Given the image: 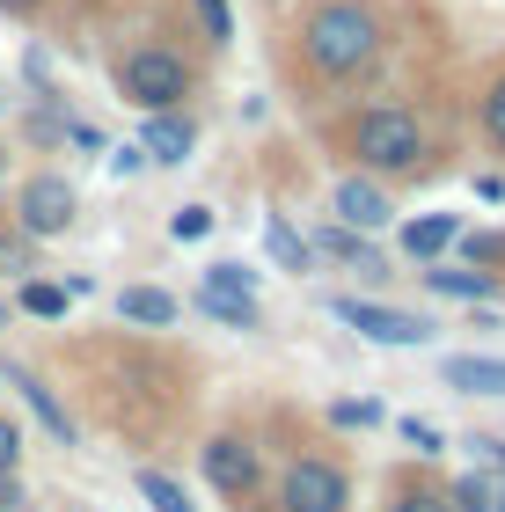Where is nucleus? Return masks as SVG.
<instances>
[{
	"label": "nucleus",
	"instance_id": "obj_8",
	"mask_svg": "<svg viewBox=\"0 0 505 512\" xmlns=\"http://www.w3.org/2000/svg\"><path fill=\"white\" fill-rule=\"evenodd\" d=\"M330 213H337V227H352V235H381V227L396 220V205H388V191L374 176H344L337 198H330Z\"/></svg>",
	"mask_w": 505,
	"mask_h": 512
},
{
	"label": "nucleus",
	"instance_id": "obj_6",
	"mask_svg": "<svg viewBox=\"0 0 505 512\" xmlns=\"http://www.w3.org/2000/svg\"><path fill=\"white\" fill-rule=\"evenodd\" d=\"M74 213H81V191H74L66 176H52V169H44V176H30V183L15 191V227H22L30 242H52V235H66V227H74Z\"/></svg>",
	"mask_w": 505,
	"mask_h": 512
},
{
	"label": "nucleus",
	"instance_id": "obj_27",
	"mask_svg": "<svg viewBox=\"0 0 505 512\" xmlns=\"http://www.w3.org/2000/svg\"><path fill=\"white\" fill-rule=\"evenodd\" d=\"M403 439H410L418 454H440V447H447V432L432 425V417H403Z\"/></svg>",
	"mask_w": 505,
	"mask_h": 512
},
{
	"label": "nucleus",
	"instance_id": "obj_11",
	"mask_svg": "<svg viewBox=\"0 0 505 512\" xmlns=\"http://www.w3.org/2000/svg\"><path fill=\"white\" fill-rule=\"evenodd\" d=\"M176 315H183V300L162 293V286H125L118 293V322H132V330H169Z\"/></svg>",
	"mask_w": 505,
	"mask_h": 512
},
{
	"label": "nucleus",
	"instance_id": "obj_18",
	"mask_svg": "<svg viewBox=\"0 0 505 512\" xmlns=\"http://www.w3.org/2000/svg\"><path fill=\"white\" fill-rule=\"evenodd\" d=\"M264 249H271V264H279V271H308V264H315L308 235H301V227H286V220L264 227Z\"/></svg>",
	"mask_w": 505,
	"mask_h": 512
},
{
	"label": "nucleus",
	"instance_id": "obj_9",
	"mask_svg": "<svg viewBox=\"0 0 505 512\" xmlns=\"http://www.w3.org/2000/svg\"><path fill=\"white\" fill-rule=\"evenodd\" d=\"M440 381L454 395H505V359H491V352H454V359H440Z\"/></svg>",
	"mask_w": 505,
	"mask_h": 512
},
{
	"label": "nucleus",
	"instance_id": "obj_14",
	"mask_svg": "<svg viewBox=\"0 0 505 512\" xmlns=\"http://www.w3.org/2000/svg\"><path fill=\"white\" fill-rule=\"evenodd\" d=\"M418 286H432V293H447V300H491L498 293V278L491 271H454V264H418Z\"/></svg>",
	"mask_w": 505,
	"mask_h": 512
},
{
	"label": "nucleus",
	"instance_id": "obj_33",
	"mask_svg": "<svg viewBox=\"0 0 505 512\" xmlns=\"http://www.w3.org/2000/svg\"><path fill=\"white\" fill-rule=\"evenodd\" d=\"M491 498H498V512H505V476H491Z\"/></svg>",
	"mask_w": 505,
	"mask_h": 512
},
{
	"label": "nucleus",
	"instance_id": "obj_7",
	"mask_svg": "<svg viewBox=\"0 0 505 512\" xmlns=\"http://www.w3.org/2000/svg\"><path fill=\"white\" fill-rule=\"evenodd\" d=\"M205 483H213V491L242 512L249 498H257V483H264V454H257V439H249V432H220L213 447H205Z\"/></svg>",
	"mask_w": 505,
	"mask_h": 512
},
{
	"label": "nucleus",
	"instance_id": "obj_24",
	"mask_svg": "<svg viewBox=\"0 0 505 512\" xmlns=\"http://www.w3.org/2000/svg\"><path fill=\"white\" fill-rule=\"evenodd\" d=\"M484 132H491V147H505V66L491 74V88H484Z\"/></svg>",
	"mask_w": 505,
	"mask_h": 512
},
{
	"label": "nucleus",
	"instance_id": "obj_17",
	"mask_svg": "<svg viewBox=\"0 0 505 512\" xmlns=\"http://www.w3.org/2000/svg\"><path fill=\"white\" fill-rule=\"evenodd\" d=\"M308 249H315V256H337V264H352V271H366V278L381 271V256L366 249V235H352V227H330V235L308 242Z\"/></svg>",
	"mask_w": 505,
	"mask_h": 512
},
{
	"label": "nucleus",
	"instance_id": "obj_16",
	"mask_svg": "<svg viewBox=\"0 0 505 512\" xmlns=\"http://www.w3.org/2000/svg\"><path fill=\"white\" fill-rule=\"evenodd\" d=\"M388 512H454V498H447V483L396 476V483H388Z\"/></svg>",
	"mask_w": 505,
	"mask_h": 512
},
{
	"label": "nucleus",
	"instance_id": "obj_4",
	"mask_svg": "<svg viewBox=\"0 0 505 512\" xmlns=\"http://www.w3.org/2000/svg\"><path fill=\"white\" fill-rule=\"evenodd\" d=\"M330 315L344 322V330H359L366 344H396V352H418V344H432V330H440L432 315L388 308V300H359V293H337V300H330Z\"/></svg>",
	"mask_w": 505,
	"mask_h": 512
},
{
	"label": "nucleus",
	"instance_id": "obj_32",
	"mask_svg": "<svg viewBox=\"0 0 505 512\" xmlns=\"http://www.w3.org/2000/svg\"><path fill=\"white\" fill-rule=\"evenodd\" d=\"M0 8H8V15H30V8H37V0H0Z\"/></svg>",
	"mask_w": 505,
	"mask_h": 512
},
{
	"label": "nucleus",
	"instance_id": "obj_22",
	"mask_svg": "<svg viewBox=\"0 0 505 512\" xmlns=\"http://www.w3.org/2000/svg\"><path fill=\"white\" fill-rule=\"evenodd\" d=\"M191 15H198L205 44H227V37H235V8H227V0H191Z\"/></svg>",
	"mask_w": 505,
	"mask_h": 512
},
{
	"label": "nucleus",
	"instance_id": "obj_30",
	"mask_svg": "<svg viewBox=\"0 0 505 512\" xmlns=\"http://www.w3.org/2000/svg\"><path fill=\"white\" fill-rule=\"evenodd\" d=\"M140 169H147L140 147H118V154H110V176H140Z\"/></svg>",
	"mask_w": 505,
	"mask_h": 512
},
{
	"label": "nucleus",
	"instance_id": "obj_13",
	"mask_svg": "<svg viewBox=\"0 0 505 512\" xmlns=\"http://www.w3.org/2000/svg\"><path fill=\"white\" fill-rule=\"evenodd\" d=\"M454 235H462L454 213H418V220L403 227V256H410V264H440V256L454 249Z\"/></svg>",
	"mask_w": 505,
	"mask_h": 512
},
{
	"label": "nucleus",
	"instance_id": "obj_28",
	"mask_svg": "<svg viewBox=\"0 0 505 512\" xmlns=\"http://www.w3.org/2000/svg\"><path fill=\"white\" fill-rule=\"evenodd\" d=\"M462 447H469L476 461H484V469H498V476H505V439H498V432H469Z\"/></svg>",
	"mask_w": 505,
	"mask_h": 512
},
{
	"label": "nucleus",
	"instance_id": "obj_23",
	"mask_svg": "<svg viewBox=\"0 0 505 512\" xmlns=\"http://www.w3.org/2000/svg\"><path fill=\"white\" fill-rule=\"evenodd\" d=\"M198 286H213V293H257V271H249V264H205Z\"/></svg>",
	"mask_w": 505,
	"mask_h": 512
},
{
	"label": "nucleus",
	"instance_id": "obj_3",
	"mask_svg": "<svg viewBox=\"0 0 505 512\" xmlns=\"http://www.w3.org/2000/svg\"><path fill=\"white\" fill-rule=\"evenodd\" d=\"M110 88L132 103V110H183L191 103V88H198V66L183 59V52H169V44H125L118 59H110Z\"/></svg>",
	"mask_w": 505,
	"mask_h": 512
},
{
	"label": "nucleus",
	"instance_id": "obj_2",
	"mask_svg": "<svg viewBox=\"0 0 505 512\" xmlns=\"http://www.w3.org/2000/svg\"><path fill=\"white\" fill-rule=\"evenodd\" d=\"M381 52V15L366 0H315V8L293 22V59L308 66V81L344 88L359 81Z\"/></svg>",
	"mask_w": 505,
	"mask_h": 512
},
{
	"label": "nucleus",
	"instance_id": "obj_25",
	"mask_svg": "<svg viewBox=\"0 0 505 512\" xmlns=\"http://www.w3.org/2000/svg\"><path fill=\"white\" fill-rule=\"evenodd\" d=\"M169 235L176 242H205L213 235V213H205V205H183V213H169Z\"/></svg>",
	"mask_w": 505,
	"mask_h": 512
},
{
	"label": "nucleus",
	"instance_id": "obj_31",
	"mask_svg": "<svg viewBox=\"0 0 505 512\" xmlns=\"http://www.w3.org/2000/svg\"><path fill=\"white\" fill-rule=\"evenodd\" d=\"M22 505V491H15V476H0V512H15Z\"/></svg>",
	"mask_w": 505,
	"mask_h": 512
},
{
	"label": "nucleus",
	"instance_id": "obj_12",
	"mask_svg": "<svg viewBox=\"0 0 505 512\" xmlns=\"http://www.w3.org/2000/svg\"><path fill=\"white\" fill-rule=\"evenodd\" d=\"M8 388H15L22 403L37 410V425L52 432V439H74V417H66V403H59V395H52V388H44V381L30 374V366H8Z\"/></svg>",
	"mask_w": 505,
	"mask_h": 512
},
{
	"label": "nucleus",
	"instance_id": "obj_19",
	"mask_svg": "<svg viewBox=\"0 0 505 512\" xmlns=\"http://www.w3.org/2000/svg\"><path fill=\"white\" fill-rule=\"evenodd\" d=\"M66 308H74V293L52 286V278H30V286H22V315H37V322H66Z\"/></svg>",
	"mask_w": 505,
	"mask_h": 512
},
{
	"label": "nucleus",
	"instance_id": "obj_20",
	"mask_svg": "<svg viewBox=\"0 0 505 512\" xmlns=\"http://www.w3.org/2000/svg\"><path fill=\"white\" fill-rule=\"evenodd\" d=\"M140 498H147L154 512H198V505H191V491H183L176 476H162V469H140Z\"/></svg>",
	"mask_w": 505,
	"mask_h": 512
},
{
	"label": "nucleus",
	"instance_id": "obj_5",
	"mask_svg": "<svg viewBox=\"0 0 505 512\" xmlns=\"http://www.w3.org/2000/svg\"><path fill=\"white\" fill-rule=\"evenodd\" d=\"M352 505V476L330 454H293L279 476V512H344Z\"/></svg>",
	"mask_w": 505,
	"mask_h": 512
},
{
	"label": "nucleus",
	"instance_id": "obj_26",
	"mask_svg": "<svg viewBox=\"0 0 505 512\" xmlns=\"http://www.w3.org/2000/svg\"><path fill=\"white\" fill-rule=\"evenodd\" d=\"M330 417H337L344 432H366V425H381V403H374V395H352V403H337Z\"/></svg>",
	"mask_w": 505,
	"mask_h": 512
},
{
	"label": "nucleus",
	"instance_id": "obj_15",
	"mask_svg": "<svg viewBox=\"0 0 505 512\" xmlns=\"http://www.w3.org/2000/svg\"><path fill=\"white\" fill-rule=\"evenodd\" d=\"M198 308L227 322V330H264V308H257V293H213V286H198Z\"/></svg>",
	"mask_w": 505,
	"mask_h": 512
},
{
	"label": "nucleus",
	"instance_id": "obj_1",
	"mask_svg": "<svg viewBox=\"0 0 505 512\" xmlns=\"http://www.w3.org/2000/svg\"><path fill=\"white\" fill-rule=\"evenodd\" d=\"M323 139L352 161V176H374V183H410V176H432L440 169V147L418 110H396V103H366V110H337L323 125Z\"/></svg>",
	"mask_w": 505,
	"mask_h": 512
},
{
	"label": "nucleus",
	"instance_id": "obj_21",
	"mask_svg": "<svg viewBox=\"0 0 505 512\" xmlns=\"http://www.w3.org/2000/svg\"><path fill=\"white\" fill-rule=\"evenodd\" d=\"M447 498H454V512H498V498H491V476H484V469H469L462 483H447Z\"/></svg>",
	"mask_w": 505,
	"mask_h": 512
},
{
	"label": "nucleus",
	"instance_id": "obj_29",
	"mask_svg": "<svg viewBox=\"0 0 505 512\" xmlns=\"http://www.w3.org/2000/svg\"><path fill=\"white\" fill-rule=\"evenodd\" d=\"M15 461H22V432L0 417V476H15Z\"/></svg>",
	"mask_w": 505,
	"mask_h": 512
},
{
	"label": "nucleus",
	"instance_id": "obj_10",
	"mask_svg": "<svg viewBox=\"0 0 505 512\" xmlns=\"http://www.w3.org/2000/svg\"><path fill=\"white\" fill-rule=\"evenodd\" d=\"M191 147H198V125L183 118V110H154L147 132H140V154L147 161H191Z\"/></svg>",
	"mask_w": 505,
	"mask_h": 512
}]
</instances>
